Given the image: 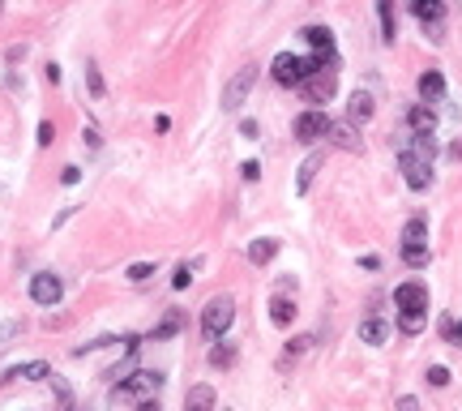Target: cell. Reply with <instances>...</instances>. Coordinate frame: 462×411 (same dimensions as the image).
Listing matches in <instances>:
<instances>
[{"mask_svg":"<svg viewBox=\"0 0 462 411\" xmlns=\"http://www.w3.org/2000/svg\"><path fill=\"white\" fill-rule=\"evenodd\" d=\"M231 322H236V300L231 296H214L210 304L201 308V330H205V339H214V343L231 330Z\"/></svg>","mask_w":462,"mask_h":411,"instance_id":"obj_1","label":"cell"},{"mask_svg":"<svg viewBox=\"0 0 462 411\" xmlns=\"http://www.w3.org/2000/svg\"><path fill=\"white\" fill-rule=\"evenodd\" d=\"M300 90H304L308 103H330L334 90H338V77H334V69H317V73H308L300 82Z\"/></svg>","mask_w":462,"mask_h":411,"instance_id":"obj_2","label":"cell"},{"mask_svg":"<svg viewBox=\"0 0 462 411\" xmlns=\"http://www.w3.org/2000/svg\"><path fill=\"white\" fill-rule=\"evenodd\" d=\"M257 86V65H248V69H240L227 86H223V108L227 112H236V108H244V99H248V90Z\"/></svg>","mask_w":462,"mask_h":411,"instance_id":"obj_3","label":"cell"},{"mask_svg":"<svg viewBox=\"0 0 462 411\" xmlns=\"http://www.w3.org/2000/svg\"><path fill=\"white\" fill-rule=\"evenodd\" d=\"M398 167H402V180L416 189V193L432 184V163H428V159H416V154L402 150V154H398Z\"/></svg>","mask_w":462,"mask_h":411,"instance_id":"obj_4","label":"cell"},{"mask_svg":"<svg viewBox=\"0 0 462 411\" xmlns=\"http://www.w3.org/2000/svg\"><path fill=\"white\" fill-rule=\"evenodd\" d=\"M60 296H65V283L56 279V274H34L30 279V300L34 304H43V308H51V304H60Z\"/></svg>","mask_w":462,"mask_h":411,"instance_id":"obj_5","label":"cell"},{"mask_svg":"<svg viewBox=\"0 0 462 411\" xmlns=\"http://www.w3.org/2000/svg\"><path fill=\"white\" fill-rule=\"evenodd\" d=\"M274 82H283V86H300L304 77H308V65H304V56H291V51H283V56H274Z\"/></svg>","mask_w":462,"mask_h":411,"instance_id":"obj_6","label":"cell"},{"mask_svg":"<svg viewBox=\"0 0 462 411\" xmlns=\"http://www.w3.org/2000/svg\"><path fill=\"white\" fill-rule=\"evenodd\" d=\"M326 133H330V116L317 112V108H313V112H304V116L295 120V137H300V141H321Z\"/></svg>","mask_w":462,"mask_h":411,"instance_id":"obj_7","label":"cell"},{"mask_svg":"<svg viewBox=\"0 0 462 411\" xmlns=\"http://www.w3.org/2000/svg\"><path fill=\"white\" fill-rule=\"evenodd\" d=\"M159 386H163V377H159V373L141 369V373H133L129 381H120V386H116V394H120V398H137L141 390H159Z\"/></svg>","mask_w":462,"mask_h":411,"instance_id":"obj_8","label":"cell"},{"mask_svg":"<svg viewBox=\"0 0 462 411\" xmlns=\"http://www.w3.org/2000/svg\"><path fill=\"white\" fill-rule=\"evenodd\" d=\"M394 304L398 308H424V313H428V287L424 283H402L394 291Z\"/></svg>","mask_w":462,"mask_h":411,"instance_id":"obj_9","label":"cell"},{"mask_svg":"<svg viewBox=\"0 0 462 411\" xmlns=\"http://www.w3.org/2000/svg\"><path fill=\"white\" fill-rule=\"evenodd\" d=\"M338 150H351V154H359L364 150V141H359V133L351 129V125H338V120H330V133H326Z\"/></svg>","mask_w":462,"mask_h":411,"instance_id":"obj_10","label":"cell"},{"mask_svg":"<svg viewBox=\"0 0 462 411\" xmlns=\"http://www.w3.org/2000/svg\"><path fill=\"white\" fill-rule=\"evenodd\" d=\"M321 163H326V154H321V150H313V154H308V159L300 163V176H295V189H300V193H308V189H313V180H317Z\"/></svg>","mask_w":462,"mask_h":411,"instance_id":"obj_11","label":"cell"},{"mask_svg":"<svg viewBox=\"0 0 462 411\" xmlns=\"http://www.w3.org/2000/svg\"><path fill=\"white\" fill-rule=\"evenodd\" d=\"M406 125H411V133H432L437 129V112L428 108V103H416V108L406 112Z\"/></svg>","mask_w":462,"mask_h":411,"instance_id":"obj_12","label":"cell"},{"mask_svg":"<svg viewBox=\"0 0 462 411\" xmlns=\"http://www.w3.org/2000/svg\"><path fill=\"white\" fill-rule=\"evenodd\" d=\"M184 411H214V386H188Z\"/></svg>","mask_w":462,"mask_h":411,"instance_id":"obj_13","label":"cell"},{"mask_svg":"<svg viewBox=\"0 0 462 411\" xmlns=\"http://www.w3.org/2000/svg\"><path fill=\"white\" fill-rule=\"evenodd\" d=\"M373 112H377V108H373V94L355 90V94H351V103H347V116H351L355 125H364V120H373Z\"/></svg>","mask_w":462,"mask_h":411,"instance_id":"obj_14","label":"cell"},{"mask_svg":"<svg viewBox=\"0 0 462 411\" xmlns=\"http://www.w3.org/2000/svg\"><path fill=\"white\" fill-rule=\"evenodd\" d=\"M274 253H278V240H274V236L252 240V244H248V262H252V266H266V262H274Z\"/></svg>","mask_w":462,"mask_h":411,"instance_id":"obj_15","label":"cell"},{"mask_svg":"<svg viewBox=\"0 0 462 411\" xmlns=\"http://www.w3.org/2000/svg\"><path fill=\"white\" fill-rule=\"evenodd\" d=\"M420 94H424V103H428V99H432V103H437V99H445V77H441L437 69L420 73Z\"/></svg>","mask_w":462,"mask_h":411,"instance_id":"obj_16","label":"cell"},{"mask_svg":"<svg viewBox=\"0 0 462 411\" xmlns=\"http://www.w3.org/2000/svg\"><path fill=\"white\" fill-rule=\"evenodd\" d=\"M390 339V326L381 322V317H368L364 326H359V343H373V347H381Z\"/></svg>","mask_w":462,"mask_h":411,"instance_id":"obj_17","label":"cell"},{"mask_svg":"<svg viewBox=\"0 0 462 411\" xmlns=\"http://www.w3.org/2000/svg\"><path fill=\"white\" fill-rule=\"evenodd\" d=\"M5 377H26V381H43V377H51V365H47V360H30V365H18V369H9Z\"/></svg>","mask_w":462,"mask_h":411,"instance_id":"obj_18","label":"cell"},{"mask_svg":"<svg viewBox=\"0 0 462 411\" xmlns=\"http://www.w3.org/2000/svg\"><path fill=\"white\" fill-rule=\"evenodd\" d=\"M304 39L313 43V47L321 51V56H334V34H330L326 26H308V30H304Z\"/></svg>","mask_w":462,"mask_h":411,"instance_id":"obj_19","label":"cell"},{"mask_svg":"<svg viewBox=\"0 0 462 411\" xmlns=\"http://www.w3.org/2000/svg\"><path fill=\"white\" fill-rule=\"evenodd\" d=\"M424 322H428V313H424V308H402L398 330H402V334H420V330H424Z\"/></svg>","mask_w":462,"mask_h":411,"instance_id":"obj_20","label":"cell"},{"mask_svg":"<svg viewBox=\"0 0 462 411\" xmlns=\"http://www.w3.org/2000/svg\"><path fill=\"white\" fill-rule=\"evenodd\" d=\"M270 322H274V326H291V322H295V304H291L287 296H278V300L270 304Z\"/></svg>","mask_w":462,"mask_h":411,"instance_id":"obj_21","label":"cell"},{"mask_svg":"<svg viewBox=\"0 0 462 411\" xmlns=\"http://www.w3.org/2000/svg\"><path fill=\"white\" fill-rule=\"evenodd\" d=\"M377 9H381V30H385V43H394V34H398V18H394V0H377Z\"/></svg>","mask_w":462,"mask_h":411,"instance_id":"obj_22","label":"cell"},{"mask_svg":"<svg viewBox=\"0 0 462 411\" xmlns=\"http://www.w3.org/2000/svg\"><path fill=\"white\" fill-rule=\"evenodd\" d=\"M402 262H406L411 270L428 266V244H402Z\"/></svg>","mask_w":462,"mask_h":411,"instance_id":"obj_23","label":"cell"},{"mask_svg":"<svg viewBox=\"0 0 462 411\" xmlns=\"http://www.w3.org/2000/svg\"><path fill=\"white\" fill-rule=\"evenodd\" d=\"M402 244H428V219H411L402 232Z\"/></svg>","mask_w":462,"mask_h":411,"instance_id":"obj_24","label":"cell"},{"mask_svg":"<svg viewBox=\"0 0 462 411\" xmlns=\"http://www.w3.org/2000/svg\"><path fill=\"white\" fill-rule=\"evenodd\" d=\"M416 13L424 26H437L441 22V0H416Z\"/></svg>","mask_w":462,"mask_h":411,"instance_id":"obj_25","label":"cell"},{"mask_svg":"<svg viewBox=\"0 0 462 411\" xmlns=\"http://www.w3.org/2000/svg\"><path fill=\"white\" fill-rule=\"evenodd\" d=\"M210 365H214V369H227V365H236V347H231V343H219V347H210Z\"/></svg>","mask_w":462,"mask_h":411,"instance_id":"obj_26","label":"cell"},{"mask_svg":"<svg viewBox=\"0 0 462 411\" xmlns=\"http://www.w3.org/2000/svg\"><path fill=\"white\" fill-rule=\"evenodd\" d=\"M176 330H180V313H167V322H163L159 330H154V343H159V339H172Z\"/></svg>","mask_w":462,"mask_h":411,"instance_id":"obj_27","label":"cell"},{"mask_svg":"<svg viewBox=\"0 0 462 411\" xmlns=\"http://www.w3.org/2000/svg\"><path fill=\"white\" fill-rule=\"evenodd\" d=\"M124 274H129V283H146V279L154 274V266H150V262H137V266H129Z\"/></svg>","mask_w":462,"mask_h":411,"instance_id":"obj_28","label":"cell"},{"mask_svg":"<svg viewBox=\"0 0 462 411\" xmlns=\"http://www.w3.org/2000/svg\"><path fill=\"white\" fill-rule=\"evenodd\" d=\"M193 270H197V262H193V266L184 262V266H180V270L172 274V287H176V291H184V287H188V279H193Z\"/></svg>","mask_w":462,"mask_h":411,"instance_id":"obj_29","label":"cell"},{"mask_svg":"<svg viewBox=\"0 0 462 411\" xmlns=\"http://www.w3.org/2000/svg\"><path fill=\"white\" fill-rule=\"evenodd\" d=\"M441 334H445L449 343H462V322H458V317H445V322H441Z\"/></svg>","mask_w":462,"mask_h":411,"instance_id":"obj_30","label":"cell"},{"mask_svg":"<svg viewBox=\"0 0 462 411\" xmlns=\"http://www.w3.org/2000/svg\"><path fill=\"white\" fill-rule=\"evenodd\" d=\"M428 381H432L437 390H441V386H449V369H445V365H432V369H428Z\"/></svg>","mask_w":462,"mask_h":411,"instance_id":"obj_31","label":"cell"},{"mask_svg":"<svg viewBox=\"0 0 462 411\" xmlns=\"http://www.w3.org/2000/svg\"><path fill=\"white\" fill-rule=\"evenodd\" d=\"M86 86H90L94 94H103V77H98V69H94V65H86Z\"/></svg>","mask_w":462,"mask_h":411,"instance_id":"obj_32","label":"cell"},{"mask_svg":"<svg viewBox=\"0 0 462 411\" xmlns=\"http://www.w3.org/2000/svg\"><path fill=\"white\" fill-rule=\"evenodd\" d=\"M51 137H56V125L43 120V125H39V146H51Z\"/></svg>","mask_w":462,"mask_h":411,"instance_id":"obj_33","label":"cell"},{"mask_svg":"<svg viewBox=\"0 0 462 411\" xmlns=\"http://www.w3.org/2000/svg\"><path fill=\"white\" fill-rule=\"evenodd\" d=\"M240 176H244V180H257V176H262V163H252V159H248V163L240 167Z\"/></svg>","mask_w":462,"mask_h":411,"instance_id":"obj_34","label":"cell"},{"mask_svg":"<svg viewBox=\"0 0 462 411\" xmlns=\"http://www.w3.org/2000/svg\"><path fill=\"white\" fill-rule=\"evenodd\" d=\"M308 343H313V334H300V339H291V343H287V351H304Z\"/></svg>","mask_w":462,"mask_h":411,"instance_id":"obj_35","label":"cell"},{"mask_svg":"<svg viewBox=\"0 0 462 411\" xmlns=\"http://www.w3.org/2000/svg\"><path fill=\"white\" fill-rule=\"evenodd\" d=\"M77 180H82V172H77V167H65V172H60V184H77Z\"/></svg>","mask_w":462,"mask_h":411,"instance_id":"obj_36","label":"cell"},{"mask_svg":"<svg viewBox=\"0 0 462 411\" xmlns=\"http://www.w3.org/2000/svg\"><path fill=\"white\" fill-rule=\"evenodd\" d=\"M398 411H420V403L411 398V394H402V398H398Z\"/></svg>","mask_w":462,"mask_h":411,"instance_id":"obj_37","label":"cell"},{"mask_svg":"<svg viewBox=\"0 0 462 411\" xmlns=\"http://www.w3.org/2000/svg\"><path fill=\"white\" fill-rule=\"evenodd\" d=\"M82 141H86L90 150H98V133H94V129H82Z\"/></svg>","mask_w":462,"mask_h":411,"instance_id":"obj_38","label":"cell"},{"mask_svg":"<svg viewBox=\"0 0 462 411\" xmlns=\"http://www.w3.org/2000/svg\"><path fill=\"white\" fill-rule=\"evenodd\" d=\"M240 133L244 137H257V120H240Z\"/></svg>","mask_w":462,"mask_h":411,"instance_id":"obj_39","label":"cell"},{"mask_svg":"<svg viewBox=\"0 0 462 411\" xmlns=\"http://www.w3.org/2000/svg\"><path fill=\"white\" fill-rule=\"evenodd\" d=\"M137 411H159V398H141V403H137Z\"/></svg>","mask_w":462,"mask_h":411,"instance_id":"obj_40","label":"cell"},{"mask_svg":"<svg viewBox=\"0 0 462 411\" xmlns=\"http://www.w3.org/2000/svg\"><path fill=\"white\" fill-rule=\"evenodd\" d=\"M454 159H458V163H462V141H458V146H454Z\"/></svg>","mask_w":462,"mask_h":411,"instance_id":"obj_41","label":"cell"},{"mask_svg":"<svg viewBox=\"0 0 462 411\" xmlns=\"http://www.w3.org/2000/svg\"><path fill=\"white\" fill-rule=\"evenodd\" d=\"M0 9H5V5H0Z\"/></svg>","mask_w":462,"mask_h":411,"instance_id":"obj_42","label":"cell"}]
</instances>
